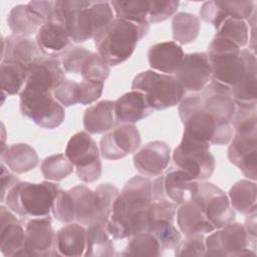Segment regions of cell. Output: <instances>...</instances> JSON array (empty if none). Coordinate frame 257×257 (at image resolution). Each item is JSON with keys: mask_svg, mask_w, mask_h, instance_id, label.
Wrapping results in <instances>:
<instances>
[{"mask_svg": "<svg viewBox=\"0 0 257 257\" xmlns=\"http://www.w3.org/2000/svg\"><path fill=\"white\" fill-rule=\"evenodd\" d=\"M68 192L73 200L75 222L83 226L92 224L106 226L102 220L99 200L95 191L86 186L78 185L68 190Z\"/></svg>", "mask_w": 257, "mask_h": 257, "instance_id": "cell-20", "label": "cell"}, {"mask_svg": "<svg viewBox=\"0 0 257 257\" xmlns=\"http://www.w3.org/2000/svg\"><path fill=\"white\" fill-rule=\"evenodd\" d=\"M174 76L186 91L200 92L212 80L211 65L206 52L185 54Z\"/></svg>", "mask_w": 257, "mask_h": 257, "instance_id": "cell-16", "label": "cell"}, {"mask_svg": "<svg viewBox=\"0 0 257 257\" xmlns=\"http://www.w3.org/2000/svg\"><path fill=\"white\" fill-rule=\"evenodd\" d=\"M42 55L44 54L38 48L36 41L29 37L10 35L2 38L1 61H16L28 67Z\"/></svg>", "mask_w": 257, "mask_h": 257, "instance_id": "cell-27", "label": "cell"}, {"mask_svg": "<svg viewBox=\"0 0 257 257\" xmlns=\"http://www.w3.org/2000/svg\"><path fill=\"white\" fill-rule=\"evenodd\" d=\"M25 256H57L55 236L50 216L36 217L25 224Z\"/></svg>", "mask_w": 257, "mask_h": 257, "instance_id": "cell-15", "label": "cell"}, {"mask_svg": "<svg viewBox=\"0 0 257 257\" xmlns=\"http://www.w3.org/2000/svg\"><path fill=\"white\" fill-rule=\"evenodd\" d=\"M228 148V159L251 181L257 178V137L235 134Z\"/></svg>", "mask_w": 257, "mask_h": 257, "instance_id": "cell-18", "label": "cell"}, {"mask_svg": "<svg viewBox=\"0 0 257 257\" xmlns=\"http://www.w3.org/2000/svg\"><path fill=\"white\" fill-rule=\"evenodd\" d=\"M148 232L159 241L163 251L176 249L182 241L181 232L174 226L173 222L168 220L153 221L148 228Z\"/></svg>", "mask_w": 257, "mask_h": 257, "instance_id": "cell-39", "label": "cell"}, {"mask_svg": "<svg viewBox=\"0 0 257 257\" xmlns=\"http://www.w3.org/2000/svg\"><path fill=\"white\" fill-rule=\"evenodd\" d=\"M186 238L180 242L175 250L178 257L184 256H206L205 236L202 234L185 236Z\"/></svg>", "mask_w": 257, "mask_h": 257, "instance_id": "cell-45", "label": "cell"}, {"mask_svg": "<svg viewBox=\"0 0 257 257\" xmlns=\"http://www.w3.org/2000/svg\"><path fill=\"white\" fill-rule=\"evenodd\" d=\"M199 181L193 180L184 171L171 168L164 176V189L168 199L178 206L193 200Z\"/></svg>", "mask_w": 257, "mask_h": 257, "instance_id": "cell-28", "label": "cell"}, {"mask_svg": "<svg viewBox=\"0 0 257 257\" xmlns=\"http://www.w3.org/2000/svg\"><path fill=\"white\" fill-rule=\"evenodd\" d=\"M64 154L75 167L80 181L92 183L100 178L102 166L99 160V151L87 132L74 134L68 141Z\"/></svg>", "mask_w": 257, "mask_h": 257, "instance_id": "cell-8", "label": "cell"}, {"mask_svg": "<svg viewBox=\"0 0 257 257\" xmlns=\"http://www.w3.org/2000/svg\"><path fill=\"white\" fill-rule=\"evenodd\" d=\"M40 169L46 180L59 182L73 172L74 166L65 154H57L45 158Z\"/></svg>", "mask_w": 257, "mask_h": 257, "instance_id": "cell-41", "label": "cell"}, {"mask_svg": "<svg viewBox=\"0 0 257 257\" xmlns=\"http://www.w3.org/2000/svg\"><path fill=\"white\" fill-rule=\"evenodd\" d=\"M115 255L114 246L106 226L92 224L86 229V247L83 256L110 257Z\"/></svg>", "mask_w": 257, "mask_h": 257, "instance_id": "cell-34", "label": "cell"}, {"mask_svg": "<svg viewBox=\"0 0 257 257\" xmlns=\"http://www.w3.org/2000/svg\"><path fill=\"white\" fill-rule=\"evenodd\" d=\"M57 4L65 15L66 27L73 43H81L95 35L114 18L107 1L61 0Z\"/></svg>", "mask_w": 257, "mask_h": 257, "instance_id": "cell-1", "label": "cell"}, {"mask_svg": "<svg viewBox=\"0 0 257 257\" xmlns=\"http://www.w3.org/2000/svg\"><path fill=\"white\" fill-rule=\"evenodd\" d=\"M201 28L198 16L188 12H179L173 17V38L178 44L193 42L199 35Z\"/></svg>", "mask_w": 257, "mask_h": 257, "instance_id": "cell-36", "label": "cell"}, {"mask_svg": "<svg viewBox=\"0 0 257 257\" xmlns=\"http://www.w3.org/2000/svg\"><path fill=\"white\" fill-rule=\"evenodd\" d=\"M179 1H150L149 23H158L174 16L178 11Z\"/></svg>", "mask_w": 257, "mask_h": 257, "instance_id": "cell-48", "label": "cell"}, {"mask_svg": "<svg viewBox=\"0 0 257 257\" xmlns=\"http://www.w3.org/2000/svg\"><path fill=\"white\" fill-rule=\"evenodd\" d=\"M85 247L86 229L83 225L77 222L67 223L56 232L55 252L57 256H82Z\"/></svg>", "mask_w": 257, "mask_h": 257, "instance_id": "cell-25", "label": "cell"}, {"mask_svg": "<svg viewBox=\"0 0 257 257\" xmlns=\"http://www.w3.org/2000/svg\"><path fill=\"white\" fill-rule=\"evenodd\" d=\"M53 95L64 107L79 103V82L65 79L56 89H54Z\"/></svg>", "mask_w": 257, "mask_h": 257, "instance_id": "cell-49", "label": "cell"}, {"mask_svg": "<svg viewBox=\"0 0 257 257\" xmlns=\"http://www.w3.org/2000/svg\"><path fill=\"white\" fill-rule=\"evenodd\" d=\"M20 111L35 124L53 130L64 120L65 109L54 97L53 90L25 82L19 93Z\"/></svg>", "mask_w": 257, "mask_h": 257, "instance_id": "cell-5", "label": "cell"}, {"mask_svg": "<svg viewBox=\"0 0 257 257\" xmlns=\"http://www.w3.org/2000/svg\"><path fill=\"white\" fill-rule=\"evenodd\" d=\"M177 224L185 236L208 234L216 230L202 209L192 200L177 209Z\"/></svg>", "mask_w": 257, "mask_h": 257, "instance_id": "cell-26", "label": "cell"}, {"mask_svg": "<svg viewBox=\"0 0 257 257\" xmlns=\"http://www.w3.org/2000/svg\"><path fill=\"white\" fill-rule=\"evenodd\" d=\"M245 72L241 80L230 88L231 95L236 105L256 104L257 99V62L254 52L250 49H241Z\"/></svg>", "mask_w": 257, "mask_h": 257, "instance_id": "cell-23", "label": "cell"}, {"mask_svg": "<svg viewBox=\"0 0 257 257\" xmlns=\"http://www.w3.org/2000/svg\"><path fill=\"white\" fill-rule=\"evenodd\" d=\"M222 10L232 18L249 20L255 13L254 1H217Z\"/></svg>", "mask_w": 257, "mask_h": 257, "instance_id": "cell-46", "label": "cell"}, {"mask_svg": "<svg viewBox=\"0 0 257 257\" xmlns=\"http://www.w3.org/2000/svg\"><path fill=\"white\" fill-rule=\"evenodd\" d=\"M123 256H161L163 254L159 241L149 232L140 233L128 238Z\"/></svg>", "mask_w": 257, "mask_h": 257, "instance_id": "cell-38", "label": "cell"}, {"mask_svg": "<svg viewBox=\"0 0 257 257\" xmlns=\"http://www.w3.org/2000/svg\"><path fill=\"white\" fill-rule=\"evenodd\" d=\"M114 122V101L103 99L87 107L83 114V126L88 134L108 132Z\"/></svg>", "mask_w": 257, "mask_h": 257, "instance_id": "cell-31", "label": "cell"}, {"mask_svg": "<svg viewBox=\"0 0 257 257\" xmlns=\"http://www.w3.org/2000/svg\"><path fill=\"white\" fill-rule=\"evenodd\" d=\"M197 93L200 107L210 114L219 125L232 124L236 103L229 87L211 80Z\"/></svg>", "mask_w": 257, "mask_h": 257, "instance_id": "cell-13", "label": "cell"}, {"mask_svg": "<svg viewBox=\"0 0 257 257\" xmlns=\"http://www.w3.org/2000/svg\"><path fill=\"white\" fill-rule=\"evenodd\" d=\"M119 198L133 212L148 208L153 202V185L148 178L135 176L126 182Z\"/></svg>", "mask_w": 257, "mask_h": 257, "instance_id": "cell-29", "label": "cell"}, {"mask_svg": "<svg viewBox=\"0 0 257 257\" xmlns=\"http://www.w3.org/2000/svg\"><path fill=\"white\" fill-rule=\"evenodd\" d=\"M205 238L206 256H256L244 225L232 222Z\"/></svg>", "mask_w": 257, "mask_h": 257, "instance_id": "cell-10", "label": "cell"}, {"mask_svg": "<svg viewBox=\"0 0 257 257\" xmlns=\"http://www.w3.org/2000/svg\"><path fill=\"white\" fill-rule=\"evenodd\" d=\"M184 55L185 53L180 44L175 41H165L150 47L148 60L152 70L172 75L177 71Z\"/></svg>", "mask_w": 257, "mask_h": 257, "instance_id": "cell-24", "label": "cell"}, {"mask_svg": "<svg viewBox=\"0 0 257 257\" xmlns=\"http://www.w3.org/2000/svg\"><path fill=\"white\" fill-rule=\"evenodd\" d=\"M179 115L184 124L183 138L197 144L223 146L233 138V126L219 125L199 105L198 93H192L179 103Z\"/></svg>", "mask_w": 257, "mask_h": 257, "instance_id": "cell-3", "label": "cell"}, {"mask_svg": "<svg viewBox=\"0 0 257 257\" xmlns=\"http://www.w3.org/2000/svg\"><path fill=\"white\" fill-rule=\"evenodd\" d=\"M201 18L212 24L216 29L222 24V22L229 17L216 1H206L200 8Z\"/></svg>", "mask_w": 257, "mask_h": 257, "instance_id": "cell-51", "label": "cell"}, {"mask_svg": "<svg viewBox=\"0 0 257 257\" xmlns=\"http://www.w3.org/2000/svg\"><path fill=\"white\" fill-rule=\"evenodd\" d=\"M0 72L2 93L14 95L24 87L28 75V67L16 61H1Z\"/></svg>", "mask_w": 257, "mask_h": 257, "instance_id": "cell-35", "label": "cell"}, {"mask_svg": "<svg viewBox=\"0 0 257 257\" xmlns=\"http://www.w3.org/2000/svg\"><path fill=\"white\" fill-rule=\"evenodd\" d=\"M173 163L175 168L184 171L196 181L209 179L216 167L210 146L201 145L182 138L180 145L174 150Z\"/></svg>", "mask_w": 257, "mask_h": 257, "instance_id": "cell-9", "label": "cell"}, {"mask_svg": "<svg viewBox=\"0 0 257 257\" xmlns=\"http://www.w3.org/2000/svg\"><path fill=\"white\" fill-rule=\"evenodd\" d=\"M35 41L42 54L58 58L72 47L65 15L59 8L57 1L54 3V9L48 16L44 24L36 33Z\"/></svg>", "mask_w": 257, "mask_h": 257, "instance_id": "cell-11", "label": "cell"}, {"mask_svg": "<svg viewBox=\"0 0 257 257\" xmlns=\"http://www.w3.org/2000/svg\"><path fill=\"white\" fill-rule=\"evenodd\" d=\"M171 160V148L163 141H154L145 145L134 156V166L139 173L147 177L161 176Z\"/></svg>", "mask_w": 257, "mask_h": 257, "instance_id": "cell-17", "label": "cell"}, {"mask_svg": "<svg viewBox=\"0 0 257 257\" xmlns=\"http://www.w3.org/2000/svg\"><path fill=\"white\" fill-rule=\"evenodd\" d=\"M149 29L150 25L142 26L114 18L93 38L97 54L109 66L118 65L133 55L138 42L148 34Z\"/></svg>", "mask_w": 257, "mask_h": 257, "instance_id": "cell-2", "label": "cell"}, {"mask_svg": "<svg viewBox=\"0 0 257 257\" xmlns=\"http://www.w3.org/2000/svg\"><path fill=\"white\" fill-rule=\"evenodd\" d=\"M109 72V65L97 53L91 52L83 61L80 75L84 80L104 82Z\"/></svg>", "mask_w": 257, "mask_h": 257, "instance_id": "cell-42", "label": "cell"}, {"mask_svg": "<svg viewBox=\"0 0 257 257\" xmlns=\"http://www.w3.org/2000/svg\"><path fill=\"white\" fill-rule=\"evenodd\" d=\"M44 22L45 21L35 13L28 4L14 6L7 16V24L13 32V35L24 37H29L37 33Z\"/></svg>", "mask_w": 257, "mask_h": 257, "instance_id": "cell-32", "label": "cell"}, {"mask_svg": "<svg viewBox=\"0 0 257 257\" xmlns=\"http://www.w3.org/2000/svg\"><path fill=\"white\" fill-rule=\"evenodd\" d=\"M193 201L202 209L216 229L235 221V212L228 196L212 183L199 181Z\"/></svg>", "mask_w": 257, "mask_h": 257, "instance_id": "cell-12", "label": "cell"}, {"mask_svg": "<svg viewBox=\"0 0 257 257\" xmlns=\"http://www.w3.org/2000/svg\"><path fill=\"white\" fill-rule=\"evenodd\" d=\"M1 163L16 174H23L36 168L38 156L27 144H14L2 149Z\"/></svg>", "mask_w": 257, "mask_h": 257, "instance_id": "cell-30", "label": "cell"}, {"mask_svg": "<svg viewBox=\"0 0 257 257\" xmlns=\"http://www.w3.org/2000/svg\"><path fill=\"white\" fill-rule=\"evenodd\" d=\"M228 198L233 209L249 215L256 212V183L251 180H240L229 190Z\"/></svg>", "mask_w": 257, "mask_h": 257, "instance_id": "cell-33", "label": "cell"}, {"mask_svg": "<svg viewBox=\"0 0 257 257\" xmlns=\"http://www.w3.org/2000/svg\"><path fill=\"white\" fill-rule=\"evenodd\" d=\"M115 18H120L138 25H150L148 15L150 1H111Z\"/></svg>", "mask_w": 257, "mask_h": 257, "instance_id": "cell-37", "label": "cell"}, {"mask_svg": "<svg viewBox=\"0 0 257 257\" xmlns=\"http://www.w3.org/2000/svg\"><path fill=\"white\" fill-rule=\"evenodd\" d=\"M94 191L99 200L102 220L106 224L107 220L112 212L113 203L120 192L114 185L109 184V183L98 185Z\"/></svg>", "mask_w": 257, "mask_h": 257, "instance_id": "cell-44", "label": "cell"}, {"mask_svg": "<svg viewBox=\"0 0 257 257\" xmlns=\"http://www.w3.org/2000/svg\"><path fill=\"white\" fill-rule=\"evenodd\" d=\"M206 54L211 65L213 81L231 88L241 80L245 72V61L241 48L235 43L214 37Z\"/></svg>", "mask_w": 257, "mask_h": 257, "instance_id": "cell-7", "label": "cell"}, {"mask_svg": "<svg viewBox=\"0 0 257 257\" xmlns=\"http://www.w3.org/2000/svg\"><path fill=\"white\" fill-rule=\"evenodd\" d=\"M153 185V201H158V200H164L168 199L165 194V189H164V176L158 177L154 182H152Z\"/></svg>", "mask_w": 257, "mask_h": 257, "instance_id": "cell-55", "label": "cell"}, {"mask_svg": "<svg viewBox=\"0 0 257 257\" xmlns=\"http://www.w3.org/2000/svg\"><path fill=\"white\" fill-rule=\"evenodd\" d=\"M256 212L247 215L246 222H245V230L249 239V242L253 244V247L255 248L256 245V237H257V225H256Z\"/></svg>", "mask_w": 257, "mask_h": 257, "instance_id": "cell-54", "label": "cell"}, {"mask_svg": "<svg viewBox=\"0 0 257 257\" xmlns=\"http://www.w3.org/2000/svg\"><path fill=\"white\" fill-rule=\"evenodd\" d=\"M54 3L55 1H30L28 2V5L35 13L46 21L54 9Z\"/></svg>", "mask_w": 257, "mask_h": 257, "instance_id": "cell-53", "label": "cell"}, {"mask_svg": "<svg viewBox=\"0 0 257 257\" xmlns=\"http://www.w3.org/2000/svg\"><path fill=\"white\" fill-rule=\"evenodd\" d=\"M133 90L144 92L153 109L163 110L179 104L186 96V90L174 75L146 70L135 76Z\"/></svg>", "mask_w": 257, "mask_h": 257, "instance_id": "cell-6", "label": "cell"}, {"mask_svg": "<svg viewBox=\"0 0 257 257\" xmlns=\"http://www.w3.org/2000/svg\"><path fill=\"white\" fill-rule=\"evenodd\" d=\"M65 80V71L59 58L42 55L28 66L26 82L47 87L54 91Z\"/></svg>", "mask_w": 257, "mask_h": 257, "instance_id": "cell-21", "label": "cell"}, {"mask_svg": "<svg viewBox=\"0 0 257 257\" xmlns=\"http://www.w3.org/2000/svg\"><path fill=\"white\" fill-rule=\"evenodd\" d=\"M1 168H2V173H1V202L4 200L6 194L8 193V191L14 187L17 183L20 182V180L14 176L13 174H11L7 167L1 163Z\"/></svg>", "mask_w": 257, "mask_h": 257, "instance_id": "cell-52", "label": "cell"}, {"mask_svg": "<svg viewBox=\"0 0 257 257\" xmlns=\"http://www.w3.org/2000/svg\"><path fill=\"white\" fill-rule=\"evenodd\" d=\"M153 111L147 95L139 90L128 91L114 101V116L119 123L134 124Z\"/></svg>", "mask_w": 257, "mask_h": 257, "instance_id": "cell-22", "label": "cell"}, {"mask_svg": "<svg viewBox=\"0 0 257 257\" xmlns=\"http://www.w3.org/2000/svg\"><path fill=\"white\" fill-rule=\"evenodd\" d=\"M58 184L49 181L41 183L19 182L6 194V207L21 217L49 216L55 197L61 191Z\"/></svg>", "mask_w": 257, "mask_h": 257, "instance_id": "cell-4", "label": "cell"}, {"mask_svg": "<svg viewBox=\"0 0 257 257\" xmlns=\"http://www.w3.org/2000/svg\"><path fill=\"white\" fill-rule=\"evenodd\" d=\"M51 211L53 216L63 224L75 222L73 200L68 191L61 190L58 193L54 199Z\"/></svg>", "mask_w": 257, "mask_h": 257, "instance_id": "cell-43", "label": "cell"}, {"mask_svg": "<svg viewBox=\"0 0 257 257\" xmlns=\"http://www.w3.org/2000/svg\"><path fill=\"white\" fill-rule=\"evenodd\" d=\"M141 146L138 127L131 123H119L105 134L99 144L101 156L106 160H119L134 154Z\"/></svg>", "mask_w": 257, "mask_h": 257, "instance_id": "cell-14", "label": "cell"}, {"mask_svg": "<svg viewBox=\"0 0 257 257\" xmlns=\"http://www.w3.org/2000/svg\"><path fill=\"white\" fill-rule=\"evenodd\" d=\"M246 21L227 17L216 29L215 37L223 38L235 43L238 47L246 46L249 39V32Z\"/></svg>", "mask_w": 257, "mask_h": 257, "instance_id": "cell-40", "label": "cell"}, {"mask_svg": "<svg viewBox=\"0 0 257 257\" xmlns=\"http://www.w3.org/2000/svg\"><path fill=\"white\" fill-rule=\"evenodd\" d=\"M91 51L82 46H72L61 56V65L65 72L80 74L81 66Z\"/></svg>", "mask_w": 257, "mask_h": 257, "instance_id": "cell-47", "label": "cell"}, {"mask_svg": "<svg viewBox=\"0 0 257 257\" xmlns=\"http://www.w3.org/2000/svg\"><path fill=\"white\" fill-rule=\"evenodd\" d=\"M103 86L104 82L82 79L79 82V103L87 105L96 101L101 96Z\"/></svg>", "mask_w": 257, "mask_h": 257, "instance_id": "cell-50", "label": "cell"}, {"mask_svg": "<svg viewBox=\"0 0 257 257\" xmlns=\"http://www.w3.org/2000/svg\"><path fill=\"white\" fill-rule=\"evenodd\" d=\"M25 228L6 207H0V251L6 257L25 256Z\"/></svg>", "mask_w": 257, "mask_h": 257, "instance_id": "cell-19", "label": "cell"}]
</instances>
